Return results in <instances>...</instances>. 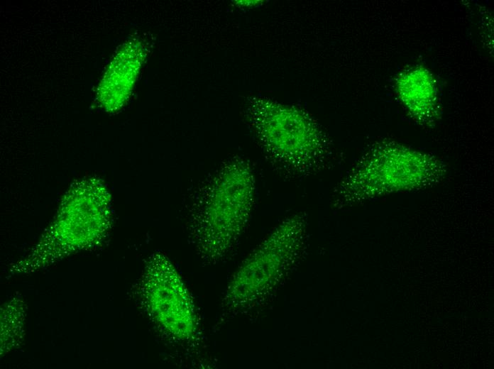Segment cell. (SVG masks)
I'll list each match as a JSON object with an SVG mask.
<instances>
[{
	"label": "cell",
	"instance_id": "277c9868",
	"mask_svg": "<svg viewBox=\"0 0 494 369\" xmlns=\"http://www.w3.org/2000/svg\"><path fill=\"white\" fill-rule=\"evenodd\" d=\"M246 118L268 155L288 175L307 176L323 166L328 140L307 112L256 97L247 106Z\"/></svg>",
	"mask_w": 494,
	"mask_h": 369
},
{
	"label": "cell",
	"instance_id": "7a4b0ae2",
	"mask_svg": "<svg viewBox=\"0 0 494 369\" xmlns=\"http://www.w3.org/2000/svg\"><path fill=\"white\" fill-rule=\"evenodd\" d=\"M112 221L111 195L104 181L87 177L73 182L38 243L12 263L9 277L33 273L102 242Z\"/></svg>",
	"mask_w": 494,
	"mask_h": 369
},
{
	"label": "cell",
	"instance_id": "3957f363",
	"mask_svg": "<svg viewBox=\"0 0 494 369\" xmlns=\"http://www.w3.org/2000/svg\"><path fill=\"white\" fill-rule=\"evenodd\" d=\"M445 165L434 157L380 143L370 150L337 184L335 206H345L392 193L419 189L439 182Z\"/></svg>",
	"mask_w": 494,
	"mask_h": 369
},
{
	"label": "cell",
	"instance_id": "8992f818",
	"mask_svg": "<svg viewBox=\"0 0 494 369\" xmlns=\"http://www.w3.org/2000/svg\"><path fill=\"white\" fill-rule=\"evenodd\" d=\"M148 48L139 38L128 40L116 55L104 81L106 94L101 101L107 111L121 109L128 100Z\"/></svg>",
	"mask_w": 494,
	"mask_h": 369
},
{
	"label": "cell",
	"instance_id": "5b68a950",
	"mask_svg": "<svg viewBox=\"0 0 494 369\" xmlns=\"http://www.w3.org/2000/svg\"><path fill=\"white\" fill-rule=\"evenodd\" d=\"M138 300L152 322L178 343L192 345L199 338V321L192 296L170 259L151 255L136 289Z\"/></svg>",
	"mask_w": 494,
	"mask_h": 369
},
{
	"label": "cell",
	"instance_id": "52a82bcc",
	"mask_svg": "<svg viewBox=\"0 0 494 369\" xmlns=\"http://www.w3.org/2000/svg\"><path fill=\"white\" fill-rule=\"evenodd\" d=\"M25 304L13 297L5 303L1 310V350L10 351L21 343L23 338Z\"/></svg>",
	"mask_w": 494,
	"mask_h": 369
},
{
	"label": "cell",
	"instance_id": "6da1fadb",
	"mask_svg": "<svg viewBox=\"0 0 494 369\" xmlns=\"http://www.w3.org/2000/svg\"><path fill=\"white\" fill-rule=\"evenodd\" d=\"M256 198V179L246 160L233 158L208 177L190 206L189 231L201 259L222 258L243 230Z\"/></svg>",
	"mask_w": 494,
	"mask_h": 369
}]
</instances>
